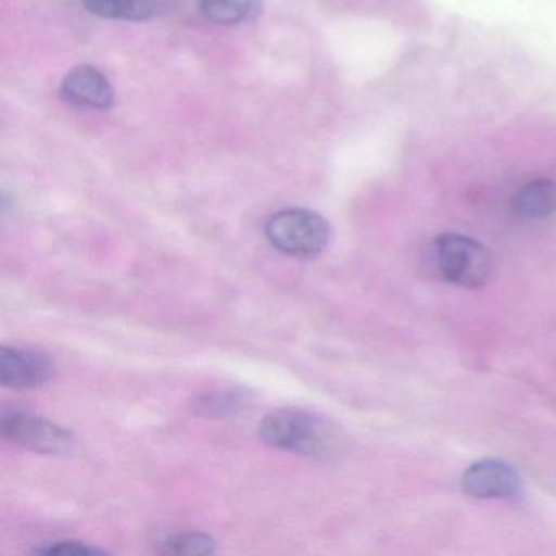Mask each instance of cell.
I'll return each instance as SVG.
<instances>
[{"label":"cell","instance_id":"cell-1","mask_svg":"<svg viewBox=\"0 0 556 556\" xmlns=\"http://www.w3.org/2000/svg\"><path fill=\"white\" fill-rule=\"evenodd\" d=\"M260 438L269 447L315 460H333L346 451V438L327 419L301 409H278L260 422Z\"/></svg>","mask_w":556,"mask_h":556},{"label":"cell","instance_id":"cell-3","mask_svg":"<svg viewBox=\"0 0 556 556\" xmlns=\"http://www.w3.org/2000/svg\"><path fill=\"white\" fill-rule=\"evenodd\" d=\"M432 250L439 273L452 285L478 288L490 278V252L471 237L442 233L432 243Z\"/></svg>","mask_w":556,"mask_h":556},{"label":"cell","instance_id":"cell-6","mask_svg":"<svg viewBox=\"0 0 556 556\" xmlns=\"http://www.w3.org/2000/svg\"><path fill=\"white\" fill-rule=\"evenodd\" d=\"M54 366L41 351L2 348L0 382L9 389H35L53 379Z\"/></svg>","mask_w":556,"mask_h":556},{"label":"cell","instance_id":"cell-10","mask_svg":"<svg viewBox=\"0 0 556 556\" xmlns=\"http://www.w3.org/2000/svg\"><path fill=\"white\" fill-rule=\"evenodd\" d=\"M200 9L213 24L239 25L258 17L262 0H201Z\"/></svg>","mask_w":556,"mask_h":556},{"label":"cell","instance_id":"cell-7","mask_svg":"<svg viewBox=\"0 0 556 556\" xmlns=\"http://www.w3.org/2000/svg\"><path fill=\"white\" fill-rule=\"evenodd\" d=\"M64 99L76 106L109 110L115 102V93L109 79L93 66H77L64 77L61 87Z\"/></svg>","mask_w":556,"mask_h":556},{"label":"cell","instance_id":"cell-9","mask_svg":"<svg viewBox=\"0 0 556 556\" xmlns=\"http://www.w3.org/2000/svg\"><path fill=\"white\" fill-rule=\"evenodd\" d=\"M83 4L99 17L142 22L161 14L165 0H83Z\"/></svg>","mask_w":556,"mask_h":556},{"label":"cell","instance_id":"cell-13","mask_svg":"<svg viewBox=\"0 0 556 556\" xmlns=\"http://www.w3.org/2000/svg\"><path fill=\"white\" fill-rule=\"evenodd\" d=\"M37 553L41 555H66V556H89L102 555L103 549L93 548L83 542H73V540H61V542L43 543L38 546Z\"/></svg>","mask_w":556,"mask_h":556},{"label":"cell","instance_id":"cell-5","mask_svg":"<svg viewBox=\"0 0 556 556\" xmlns=\"http://www.w3.org/2000/svg\"><path fill=\"white\" fill-rule=\"evenodd\" d=\"M462 488L477 500H510L522 491L519 475L506 462L483 458L462 475Z\"/></svg>","mask_w":556,"mask_h":556},{"label":"cell","instance_id":"cell-8","mask_svg":"<svg viewBox=\"0 0 556 556\" xmlns=\"http://www.w3.org/2000/svg\"><path fill=\"white\" fill-rule=\"evenodd\" d=\"M514 213L526 219H543L556 211V184L546 178L523 185L513 197Z\"/></svg>","mask_w":556,"mask_h":556},{"label":"cell","instance_id":"cell-11","mask_svg":"<svg viewBox=\"0 0 556 556\" xmlns=\"http://www.w3.org/2000/svg\"><path fill=\"white\" fill-rule=\"evenodd\" d=\"M249 402L250 395L245 390L207 393L194 400V412L210 418H226L242 412Z\"/></svg>","mask_w":556,"mask_h":556},{"label":"cell","instance_id":"cell-2","mask_svg":"<svg viewBox=\"0 0 556 556\" xmlns=\"http://www.w3.org/2000/svg\"><path fill=\"white\" fill-rule=\"evenodd\" d=\"M266 237L279 252L294 258H314L330 242V224L311 210L291 207L269 217Z\"/></svg>","mask_w":556,"mask_h":556},{"label":"cell","instance_id":"cell-4","mask_svg":"<svg viewBox=\"0 0 556 556\" xmlns=\"http://www.w3.org/2000/svg\"><path fill=\"white\" fill-rule=\"evenodd\" d=\"M2 434L9 441L41 454H61L70 451L74 444V435L67 429L48 419L22 413H12L2 418Z\"/></svg>","mask_w":556,"mask_h":556},{"label":"cell","instance_id":"cell-12","mask_svg":"<svg viewBox=\"0 0 556 556\" xmlns=\"http://www.w3.org/2000/svg\"><path fill=\"white\" fill-rule=\"evenodd\" d=\"M162 552L170 555H211L216 552V542L206 533H178L165 540Z\"/></svg>","mask_w":556,"mask_h":556}]
</instances>
